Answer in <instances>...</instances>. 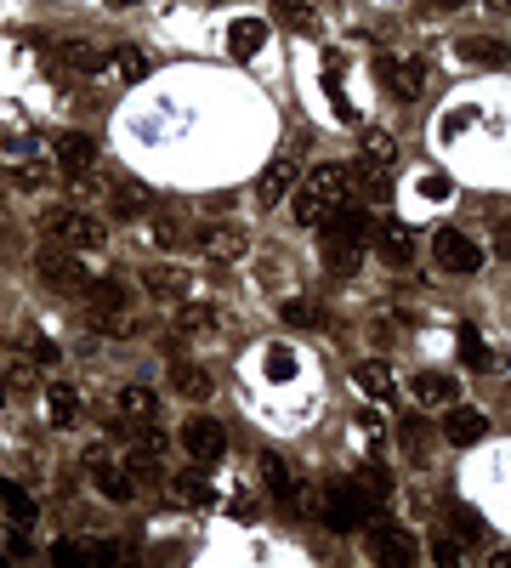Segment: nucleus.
Returning <instances> with one entry per match:
<instances>
[{"instance_id":"obj_1","label":"nucleus","mask_w":511,"mask_h":568,"mask_svg":"<svg viewBox=\"0 0 511 568\" xmlns=\"http://www.w3.org/2000/svg\"><path fill=\"white\" fill-rule=\"evenodd\" d=\"M318 512H324V523H330L335 534H347V529H370V517L381 512V500H375L358 478H330Z\"/></svg>"},{"instance_id":"obj_2","label":"nucleus","mask_w":511,"mask_h":568,"mask_svg":"<svg viewBox=\"0 0 511 568\" xmlns=\"http://www.w3.org/2000/svg\"><path fill=\"white\" fill-rule=\"evenodd\" d=\"M347 188H353V171H347V165H318L296 194V222L301 228H318V222L347 199Z\"/></svg>"},{"instance_id":"obj_3","label":"nucleus","mask_w":511,"mask_h":568,"mask_svg":"<svg viewBox=\"0 0 511 568\" xmlns=\"http://www.w3.org/2000/svg\"><path fill=\"white\" fill-rule=\"evenodd\" d=\"M432 256H438V267L443 273H455V279H472L477 267H483V245H477L472 233H460V228L432 233Z\"/></svg>"},{"instance_id":"obj_4","label":"nucleus","mask_w":511,"mask_h":568,"mask_svg":"<svg viewBox=\"0 0 511 568\" xmlns=\"http://www.w3.org/2000/svg\"><path fill=\"white\" fill-rule=\"evenodd\" d=\"M318 233H324V245H358L364 250L370 245V233H375V222H370L364 205H347V199H341V205L318 222Z\"/></svg>"},{"instance_id":"obj_5","label":"nucleus","mask_w":511,"mask_h":568,"mask_svg":"<svg viewBox=\"0 0 511 568\" xmlns=\"http://www.w3.org/2000/svg\"><path fill=\"white\" fill-rule=\"evenodd\" d=\"M182 449L194 455V466H216L228 455V426L216 421V415H194V421L182 426Z\"/></svg>"},{"instance_id":"obj_6","label":"nucleus","mask_w":511,"mask_h":568,"mask_svg":"<svg viewBox=\"0 0 511 568\" xmlns=\"http://www.w3.org/2000/svg\"><path fill=\"white\" fill-rule=\"evenodd\" d=\"M46 233L52 239H63V245H103V228H97V216L74 211V205H57V211H46Z\"/></svg>"},{"instance_id":"obj_7","label":"nucleus","mask_w":511,"mask_h":568,"mask_svg":"<svg viewBox=\"0 0 511 568\" xmlns=\"http://www.w3.org/2000/svg\"><path fill=\"white\" fill-rule=\"evenodd\" d=\"M381 86H387L398 103H415L426 91V63L421 57H381Z\"/></svg>"},{"instance_id":"obj_8","label":"nucleus","mask_w":511,"mask_h":568,"mask_svg":"<svg viewBox=\"0 0 511 568\" xmlns=\"http://www.w3.org/2000/svg\"><path fill=\"white\" fill-rule=\"evenodd\" d=\"M370 557L404 568V563H415V540H409V529H398L387 517H370Z\"/></svg>"},{"instance_id":"obj_9","label":"nucleus","mask_w":511,"mask_h":568,"mask_svg":"<svg viewBox=\"0 0 511 568\" xmlns=\"http://www.w3.org/2000/svg\"><path fill=\"white\" fill-rule=\"evenodd\" d=\"M86 472H91V483H97V495L114 500V506H125V500L137 495V478H131V472H120L103 449H91V455H86Z\"/></svg>"},{"instance_id":"obj_10","label":"nucleus","mask_w":511,"mask_h":568,"mask_svg":"<svg viewBox=\"0 0 511 568\" xmlns=\"http://www.w3.org/2000/svg\"><path fill=\"white\" fill-rule=\"evenodd\" d=\"M40 279L52 284V290H69V296H80V290H86V279H91V273H86V267H80V262H74L69 250L46 245V250H40Z\"/></svg>"},{"instance_id":"obj_11","label":"nucleus","mask_w":511,"mask_h":568,"mask_svg":"<svg viewBox=\"0 0 511 568\" xmlns=\"http://www.w3.org/2000/svg\"><path fill=\"white\" fill-rule=\"evenodd\" d=\"M194 245L205 250L211 262H239V256L250 250V233H245V228H199Z\"/></svg>"},{"instance_id":"obj_12","label":"nucleus","mask_w":511,"mask_h":568,"mask_svg":"<svg viewBox=\"0 0 511 568\" xmlns=\"http://www.w3.org/2000/svg\"><path fill=\"white\" fill-rule=\"evenodd\" d=\"M108 211L120 216V222H137V216L154 211V194H148L137 177H120L114 188H108Z\"/></svg>"},{"instance_id":"obj_13","label":"nucleus","mask_w":511,"mask_h":568,"mask_svg":"<svg viewBox=\"0 0 511 568\" xmlns=\"http://www.w3.org/2000/svg\"><path fill=\"white\" fill-rule=\"evenodd\" d=\"M57 165H63L74 182H86V171L97 165V148H91V137H80V131L57 137Z\"/></svg>"},{"instance_id":"obj_14","label":"nucleus","mask_w":511,"mask_h":568,"mask_svg":"<svg viewBox=\"0 0 511 568\" xmlns=\"http://www.w3.org/2000/svg\"><path fill=\"white\" fill-rule=\"evenodd\" d=\"M443 438L449 444H477V438H489V415L483 409H449L443 415Z\"/></svg>"},{"instance_id":"obj_15","label":"nucleus","mask_w":511,"mask_h":568,"mask_svg":"<svg viewBox=\"0 0 511 568\" xmlns=\"http://www.w3.org/2000/svg\"><path fill=\"white\" fill-rule=\"evenodd\" d=\"M262 46H267V23L262 18H233L228 23V52L239 57V63H250Z\"/></svg>"},{"instance_id":"obj_16","label":"nucleus","mask_w":511,"mask_h":568,"mask_svg":"<svg viewBox=\"0 0 511 568\" xmlns=\"http://www.w3.org/2000/svg\"><path fill=\"white\" fill-rule=\"evenodd\" d=\"M375 250H381V262H392V267H404L409 256H415V233L392 216V222H381V233H375Z\"/></svg>"},{"instance_id":"obj_17","label":"nucleus","mask_w":511,"mask_h":568,"mask_svg":"<svg viewBox=\"0 0 511 568\" xmlns=\"http://www.w3.org/2000/svg\"><path fill=\"white\" fill-rule=\"evenodd\" d=\"M290 182H296V160L279 154V160L262 171V182H256V205H279V199L290 194Z\"/></svg>"},{"instance_id":"obj_18","label":"nucleus","mask_w":511,"mask_h":568,"mask_svg":"<svg viewBox=\"0 0 511 568\" xmlns=\"http://www.w3.org/2000/svg\"><path fill=\"white\" fill-rule=\"evenodd\" d=\"M80 302H86L91 313H125V290H120V279H108V273H91L86 290H80Z\"/></svg>"},{"instance_id":"obj_19","label":"nucleus","mask_w":511,"mask_h":568,"mask_svg":"<svg viewBox=\"0 0 511 568\" xmlns=\"http://www.w3.org/2000/svg\"><path fill=\"white\" fill-rule=\"evenodd\" d=\"M460 364L466 370H500V358L483 336H477V324H460Z\"/></svg>"},{"instance_id":"obj_20","label":"nucleus","mask_w":511,"mask_h":568,"mask_svg":"<svg viewBox=\"0 0 511 568\" xmlns=\"http://www.w3.org/2000/svg\"><path fill=\"white\" fill-rule=\"evenodd\" d=\"M460 57H466V63H483V69H506L511 63V52L500 46V40H489V35H466L460 40Z\"/></svg>"},{"instance_id":"obj_21","label":"nucleus","mask_w":511,"mask_h":568,"mask_svg":"<svg viewBox=\"0 0 511 568\" xmlns=\"http://www.w3.org/2000/svg\"><path fill=\"white\" fill-rule=\"evenodd\" d=\"M358 387L370 392V398H381V404H398V381H392V370L381 364V358L358 364Z\"/></svg>"},{"instance_id":"obj_22","label":"nucleus","mask_w":511,"mask_h":568,"mask_svg":"<svg viewBox=\"0 0 511 568\" xmlns=\"http://www.w3.org/2000/svg\"><path fill=\"white\" fill-rule=\"evenodd\" d=\"M171 387H177L182 398H211L216 381H211V370H199V364H188V358H182V364H171Z\"/></svg>"},{"instance_id":"obj_23","label":"nucleus","mask_w":511,"mask_h":568,"mask_svg":"<svg viewBox=\"0 0 511 568\" xmlns=\"http://www.w3.org/2000/svg\"><path fill=\"white\" fill-rule=\"evenodd\" d=\"M114 74H120L125 86H142V80H148V52L131 46V40H120V46H114Z\"/></svg>"},{"instance_id":"obj_24","label":"nucleus","mask_w":511,"mask_h":568,"mask_svg":"<svg viewBox=\"0 0 511 568\" xmlns=\"http://www.w3.org/2000/svg\"><path fill=\"white\" fill-rule=\"evenodd\" d=\"M154 415H159V398L148 387H125L120 392V421L142 426V421H154Z\"/></svg>"},{"instance_id":"obj_25","label":"nucleus","mask_w":511,"mask_h":568,"mask_svg":"<svg viewBox=\"0 0 511 568\" xmlns=\"http://www.w3.org/2000/svg\"><path fill=\"white\" fill-rule=\"evenodd\" d=\"M455 375H432V370H426V375H415V398H421V404L426 409H438V404H455Z\"/></svg>"},{"instance_id":"obj_26","label":"nucleus","mask_w":511,"mask_h":568,"mask_svg":"<svg viewBox=\"0 0 511 568\" xmlns=\"http://www.w3.org/2000/svg\"><path fill=\"white\" fill-rule=\"evenodd\" d=\"M353 182L364 188V199H387V194H392V165L358 160V165H353Z\"/></svg>"},{"instance_id":"obj_27","label":"nucleus","mask_w":511,"mask_h":568,"mask_svg":"<svg viewBox=\"0 0 511 568\" xmlns=\"http://www.w3.org/2000/svg\"><path fill=\"white\" fill-rule=\"evenodd\" d=\"M63 57H69L80 74H108V69H114V57H103L91 40H69V46H63Z\"/></svg>"},{"instance_id":"obj_28","label":"nucleus","mask_w":511,"mask_h":568,"mask_svg":"<svg viewBox=\"0 0 511 568\" xmlns=\"http://www.w3.org/2000/svg\"><path fill=\"white\" fill-rule=\"evenodd\" d=\"M46 404H52V426H74V421H80V392L63 387V381H52Z\"/></svg>"},{"instance_id":"obj_29","label":"nucleus","mask_w":511,"mask_h":568,"mask_svg":"<svg viewBox=\"0 0 511 568\" xmlns=\"http://www.w3.org/2000/svg\"><path fill=\"white\" fill-rule=\"evenodd\" d=\"M142 284H148V296H182V290H188V273H182V267H148Z\"/></svg>"},{"instance_id":"obj_30","label":"nucleus","mask_w":511,"mask_h":568,"mask_svg":"<svg viewBox=\"0 0 511 568\" xmlns=\"http://www.w3.org/2000/svg\"><path fill=\"white\" fill-rule=\"evenodd\" d=\"M171 489L182 495V506H211V478H205V472H177Z\"/></svg>"},{"instance_id":"obj_31","label":"nucleus","mask_w":511,"mask_h":568,"mask_svg":"<svg viewBox=\"0 0 511 568\" xmlns=\"http://www.w3.org/2000/svg\"><path fill=\"white\" fill-rule=\"evenodd\" d=\"M358 160H375V165H392L398 160V142L387 137V131H364V154Z\"/></svg>"},{"instance_id":"obj_32","label":"nucleus","mask_w":511,"mask_h":568,"mask_svg":"<svg viewBox=\"0 0 511 568\" xmlns=\"http://www.w3.org/2000/svg\"><path fill=\"white\" fill-rule=\"evenodd\" d=\"M262 370H267V381H290V375H296V353H290V347H267Z\"/></svg>"},{"instance_id":"obj_33","label":"nucleus","mask_w":511,"mask_h":568,"mask_svg":"<svg viewBox=\"0 0 511 568\" xmlns=\"http://www.w3.org/2000/svg\"><path fill=\"white\" fill-rule=\"evenodd\" d=\"M0 500H6V512L18 517V523H35V512H40V506H35L29 495H23L18 483H0Z\"/></svg>"},{"instance_id":"obj_34","label":"nucleus","mask_w":511,"mask_h":568,"mask_svg":"<svg viewBox=\"0 0 511 568\" xmlns=\"http://www.w3.org/2000/svg\"><path fill=\"white\" fill-rule=\"evenodd\" d=\"M324 262H330V273H358L364 250L358 245H324Z\"/></svg>"},{"instance_id":"obj_35","label":"nucleus","mask_w":511,"mask_h":568,"mask_svg":"<svg viewBox=\"0 0 511 568\" xmlns=\"http://www.w3.org/2000/svg\"><path fill=\"white\" fill-rule=\"evenodd\" d=\"M273 18L290 23V29H307V23H313V6H307V0H273Z\"/></svg>"},{"instance_id":"obj_36","label":"nucleus","mask_w":511,"mask_h":568,"mask_svg":"<svg viewBox=\"0 0 511 568\" xmlns=\"http://www.w3.org/2000/svg\"><path fill=\"white\" fill-rule=\"evenodd\" d=\"M324 91H330V103H335V114H353L347 108V97H341V57H324Z\"/></svg>"},{"instance_id":"obj_37","label":"nucleus","mask_w":511,"mask_h":568,"mask_svg":"<svg viewBox=\"0 0 511 568\" xmlns=\"http://www.w3.org/2000/svg\"><path fill=\"white\" fill-rule=\"evenodd\" d=\"M284 324H301V330H318V324H324V313H318V302H284Z\"/></svg>"},{"instance_id":"obj_38","label":"nucleus","mask_w":511,"mask_h":568,"mask_svg":"<svg viewBox=\"0 0 511 568\" xmlns=\"http://www.w3.org/2000/svg\"><path fill=\"white\" fill-rule=\"evenodd\" d=\"M358 483H364L375 500H392V472H387V466H364V478H358Z\"/></svg>"},{"instance_id":"obj_39","label":"nucleus","mask_w":511,"mask_h":568,"mask_svg":"<svg viewBox=\"0 0 511 568\" xmlns=\"http://www.w3.org/2000/svg\"><path fill=\"white\" fill-rule=\"evenodd\" d=\"M455 529L466 534V540H489V523H483L477 512H466V506H455Z\"/></svg>"},{"instance_id":"obj_40","label":"nucleus","mask_w":511,"mask_h":568,"mask_svg":"<svg viewBox=\"0 0 511 568\" xmlns=\"http://www.w3.org/2000/svg\"><path fill=\"white\" fill-rule=\"evenodd\" d=\"M421 194L426 199H449V194H455V182L443 177V171H426V177H421Z\"/></svg>"},{"instance_id":"obj_41","label":"nucleus","mask_w":511,"mask_h":568,"mask_svg":"<svg viewBox=\"0 0 511 568\" xmlns=\"http://www.w3.org/2000/svg\"><path fill=\"white\" fill-rule=\"evenodd\" d=\"M154 245H165V250H171V245H182V228L171 222V216H159V222H154Z\"/></svg>"},{"instance_id":"obj_42","label":"nucleus","mask_w":511,"mask_h":568,"mask_svg":"<svg viewBox=\"0 0 511 568\" xmlns=\"http://www.w3.org/2000/svg\"><path fill=\"white\" fill-rule=\"evenodd\" d=\"M205 324H216V319H211V307H182L177 330H205Z\"/></svg>"},{"instance_id":"obj_43","label":"nucleus","mask_w":511,"mask_h":568,"mask_svg":"<svg viewBox=\"0 0 511 568\" xmlns=\"http://www.w3.org/2000/svg\"><path fill=\"white\" fill-rule=\"evenodd\" d=\"M131 478H137V483H154L159 478V466H154V455H148V449H142V455H131Z\"/></svg>"},{"instance_id":"obj_44","label":"nucleus","mask_w":511,"mask_h":568,"mask_svg":"<svg viewBox=\"0 0 511 568\" xmlns=\"http://www.w3.org/2000/svg\"><path fill=\"white\" fill-rule=\"evenodd\" d=\"M432 557H438V563H455V557H460L455 534H432Z\"/></svg>"},{"instance_id":"obj_45","label":"nucleus","mask_w":511,"mask_h":568,"mask_svg":"<svg viewBox=\"0 0 511 568\" xmlns=\"http://www.w3.org/2000/svg\"><path fill=\"white\" fill-rule=\"evenodd\" d=\"M52 563H63V568H69V563H86V551L74 546V540H57V546H52Z\"/></svg>"},{"instance_id":"obj_46","label":"nucleus","mask_w":511,"mask_h":568,"mask_svg":"<svg viewBox=\"0 0 511 568\" xmlns=\"http://www.w3.org/2000/svg\"><path fill=\"white\" fill-rule=\"evenodd\" d=\"M18 182L23 188H40V182H46V165H18Z\"/></svg>"},{"instance_id":"obj_47","label":"nucleus","mask_w":511,"mask_h":568,"mask_svg":"<svg viewBox=\"0 0 511 568\" xmlns=\"http://www.w3.org/2000/svg\"><path fill=\"white\" fill-rule=\"evenodd\" d=\"M460 125H472V108H455V114L443 120V131H460Z\"/></svg>"},{"instance_id":"obj_48","label":"nucleus","mask_w":511,"mask_h":568,"mask_svg":"<svg viewBox=\"0 0 511 568\" xmlns=\"http://www.w3.org/2000/svg\"><path fill=\"white\" fill-rule=\"evenodd\" d=\"M494 250H500V256H511V222H500V233H494Z\"/></svg>"},{"instance_id":"obj_49","label":"nucleus","mask_w":511,"mask_h":568,"mask_svg":"<svg viewBox=\"0 0 511 568\" xmlns=\"http://www.w3.org/2000/svg\"><path fill=\"white\" fill-rule=\"evenodd\" d=\"M432 6H438V12H460V6H466V0H432Z\"/></svg>"},{"instance_id":"obj_50","label":"nucleus","mask_w":511,"mask_h":568,"mask_svg":"<svg viewBox=\"0 0 511 568\" xmlns=\"http://www.w3.org/2000/svg\"><path fill=\"white\" fill-rule=\"evenodd\" d=\"M103 6H114V12H120V6H137V0H103Z\"/></svg>"},{"instance_id":"obj_51","label":"nucleus","mask_w":511,"mask_h":568,"mask_svg":"<svg viewBox=\"0 0 511 568\" xmlns=\"http://www.w3.org/2000/svg\"><path fill=\"white\" fill-rule=\"evenodd\" d=\"M0 392H6V387H0Z\"/></svg>"}]
</instances>
